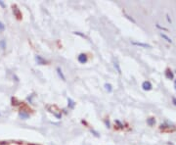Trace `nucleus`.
I'll return each mask as SVG.
<instances>
[{"instance_id": "dca6fc26", "label": "nucleus", "mask_w": 176, "mask_h": 145, "mask_svg": "<svg viewBox=\"0 0 176 145\" xmlns=\"http://www.w3.org/2000/svg\"><path fill=\"white\" fill-rule=\"evenodd\" d=\"M74 34H77V36H82V37H84V38H86V36H84V34H82V33H78V31H76V33H73Z\"/></svg>"}, {"instance_id": "ddd939ff", "label": "nucleus", "mask_w": 176, "mask_h": 145, "mask_svg": "<svg viewBox=\"0 0 176 145\" xmlns=\"http://www.w3.org/2000/svg\"><path fill=\"white\" fill-rule=\"evenodd\" d=\"M105 88L108 92H112V91H113V86H112V84H105Z\"/></svg>"}, {"instance_id": "0eeeda50", "label": "nucleus", "mask_w": 176, "mask_h": 145, "mask_svg": "<svg viewBox=\"0 0 176 145\" xmlns=\"http://www.w3.org/2000/svg\"><path fill=\"white\" fill-rule=\"evenodd\" d=\"M114 69H116V71H117V72H118L119 75H121V66H119L118 62L114 61Z\"/></svg>"}, {"instance_id": "6e6552de", "label": "nucleus", "mask_w": 176, "mask_h": 145, "mask_svg": "<svg viewBox=\"0 0 176 145\" xmlns=\"http://www.w3.org/2000/svg\"><path fill=\"white\" fill-rule=\"evenodd\" d=\"M165 77H166L168 79H173V77H174L173 72L170 71V70H166V72H165Z\"/></svg>"}, {"instance_id": "9b49d317", "label": "nucleus", "mask_w": 176, "mask_h": 145, "mask_svg": "<svg viewBox=\"0 0 176 145\" xmlns=\"http://www.w3.org/2000/svg\"><path fill=\"white\" fill-rule=\"evenodd\" d=\"M147 123H148L149 125H151L152 127V125H154L155 123H156V120H155L154 118H149V119L147 120Z\"/></svg>"}, {"instance_id": "423d86ee", "label": "nucleus", "mask_w": 176, "mask_h": 145, "mask_svg": "<svg viewBox=\"0 0 176 145\" xmlns=\"http://www.w3.org/2000/svg\"><path fill=\"white\" fill-rule=\"evenodd\" d=\"M19 116H20L21 119H23V120H26V119H28V118H29V114H28V113H26V112L22 111V112H20Z\"/></svg>"}, {"instance_id": "9d476101", "label": "nucleus", "mask_w": 176, "mask_h": 145, "mask_svg": "<svg viewBox=\"0 0 176 145\" xmlns=\"http://www.w3.org/2000/svg\"><path fill=\"white\" fill-rule=\"evenodd\" d=\"M68 102H69V108L73 109L74 106H76V102H74L73 99H71V98H68Z\"/></svg>"}, {"instance_id": "39448f33", "label": "nucleus", "mask_w": 176, "mask_h": 145, "mask_svg": "<svg viewBox=\"0 0 176 145\" xmlns=\"http://www.w3.org/2000/svg\"><path fill=\"white\" fill-rule=\"evenodd\" d=\"M56 71H57V74H58V76L61 77V79L62 80H64V82H66V77H65V75L63 74V72H62V70H61V68H58L56 69Z\"/></svg>"}, {"instance_id": "5701e85b", "label": "nucleus", "mask_w": 176, "mask_h": 145, "mask_svg": "<svg viewBox=\"0 0 176 145\" xmlns=\"http://www.w3.org/2000/svg\"><path fill=\"white\" fill-rule=\"evenodd\" d=\"M172 100H173V103H174V104H175V105H176V99H175V98H173V99H172Z\"/></svg>"}, {"instance_id": "b1692460", "label": "nucleus", "mask_w": 176, "mask_h": 145, "mask_svg": "<svg viewBox=\"0 0 176 145\" xmlns=\"http://www.w3.org/2000/svg\"><path fill=\"white\" fill-rule=\"evenodd\" d=\"M174 87H175V89H176V79H175V82H174Z\"/></svg>"}, {"instance_id": "f3484780", "label": "nucleus", "mask_w": 176, "mask_h": 145, "mask_svg": "<svg viewBox=\"0 0 176 145\" xmlns=\"http://www.w3.org/2000/svg\"><path fill=\"white\" fill-rule=\"evenodd\" d=\"M105 123H106V125H107V128H111V125H110V121H109V120H106V121H105Z\"/></svg>"}, {"instance_id": "1a4fd4ad", "label": "nucleus", "mask_w": 176, "mask_h": 145, "mask_svg": "<svg viewBox=\"0 0 176 145\" xmlns=\"http://www.w3.org/2000/svg\"><path fill=\"white\" fill-rule=\"evenodd\" d=\"M13 13H14V14L17 16L18 19H21V17H22V16H21V13H20V10H19L16 6L13 7Z\"/></svg>"}, {"instance_id": "7ed1b4c3", "label": "nucleus", "mask_w": 176, "mask_h": 145, "mask_svg": "<svg viewBox=\"0 0 176 145\" xmlns=\"http://www.w3.org/2000/svg\"><path fill=\"white\" fill-rule=\"evenodd\" d=\"M142 87L144 90H151L152 87H153V85L150 82H144L142 84Z\"/></svg>"}, {"instance_id": "6ab92c4d", "label": "nucleus", "mask_w": 176, "mask_h": 145, "mask_svg": "<svg viewBox=\"0 0 176 145\" xmlns=\"http://www.w3.org/2000/svg\"><path fill=\"white\" fill-rule=\"evenodd\" d=\"M157 28H158V29H164V31H167V29H166L162 28V26H159V24H157Z\"/></svg>"}, {"instance_id": "aec40b11", "label": "nucleus", "mask_w": 176, "mask_h": 145, "mask_svg": "<svg viewBox=\"0 0 176 145\" xmlns=\"http://www.w3.org/2000/svg\"><path fill=\"white\" fill-rule=\"evenodd\" d=\"M91 131H92L93 133H94V135H95V136H97V137H99V134H98L97 132H96V131H94V130H91Z\"/></svg>"}, {"instance_id": "f257e3e1", "label": "nucleus", "mask_w": 176, "mask_h": 145, "mask_svg": "<svg viewBox=\"0 0 176 145\" xmlns=\"http://www.w3.org/2000/svg\"><path fill=\"white\" fill-rule=\"evenodd\" d=\"M77 60H78L79 63H81V64H85V63H87V61H88V57H87V55H86V54H84V53H81V54H79V55H78V57H77Z\"/></svg>"}, {"instance_id": "2eb2a0df", "label": "nucleus", "mask_w": 176, "mask_h": 145, "mask_svg": "<svg viewBox=\"0 0 176 145\" xmlns=\"http://www.w3.org/2000/svg\"><path fill=\"white\" fill-rule=\"evenodd\" d=\"M0 46H1L2 49H4V48L6 47V44H5V41H4V40H1V41H0Z\"/></svg>"}, {"instance_id": "4be33fe9", "label": "nucleus", "mask_w": 176, "mask_h": 145, "mask_svg": "<svg viewBox=\"0 0 176 145\" xmlns=\"http://www.w3.org/2000/svg\"><path fill=\"white\" fill-rule=\"evenodd\" d=\"M166 17H167V21H168V22H169V23H171V20H170V19H169V16H168V15H167V16H166Z\"/></svg>"}, {"instance_id": "412c9836", "label": "nucleus", "mask_w": 176, "mask_h": 145, "mask_svg": "<svg viewBox=\"0 0 176 145\" xmlns=\"http://www.w3.org/2000/svg\"><path fill=\"white\" fill-rule=\"evenodd\" d=\"M0 5H1V6L3 7V8H4V7H6V5H5V4H4V3H3V2H2V1H0Z\"/></svg>"}, {"instance_id": "a211bd4d", "label": "nucleus", "mask_w": 176, "mask_h": 145, "mask_svg": "<svg viewBox=\"0 0 176 145\" xmlns=\"http://www.w3.org/2000/svg\"><path fill=\"white\" fill-rule=\"evenodd\" d=\"M4 29H5L4 25H3V24H2L1 22H0V31H4Z\"/></svg>"}, {"instance_id": "f03ea898", "label": "nucleus", "mask_w": 176, "mask_h": 145, "mask_svg": "<svg viewBox=\"0 0 176 145\" xmlns=\"http://www.w3.org/2000/svg\"><path fill=\"white\" fill-rule=\"evenodd\" d=\"M35 60L37 62V64H39V65H46V64H47V61L45 60L44 58H42L41 56H39V55L35 56Z\"/></svg>"}, {"instance_id": "20e7f679", "label": "nucleus", "mask_w": 176, "mask_h": 145, "mask_svg": "<svg viewBox=\"0 0 176 145\" xmlns=\"http://www.w3.org/2000/svg\"><path fill=\"white\" fill-rule=\"evenodd\" d=\"M133 45H137V46H141L144 48H151L152 46L150 44H147V43H142V42H136V41H132Z\"/></svg>"}, {"instance_id": "f8f14e48", "label": "nucleus", "mask_w": 176, "mask_h": 145, "mask_svg": "<svg viewBox=\"0 0 176 145\" xmlns=\"http://www.w3.org/2000/svg\"><path fill=\"white\" fill-rule=\"evenodd\" d=\"M161 36L162 37V38H164L165 40H166V41L167 42H169V43H171V42H172V40H171V38H169V37L168 36H166V34H164V33H161Z\"/></svg>"}, {"instance_id": "4468645a", "label": "nucleus", "mask_w": 176, "mask_h": 145, "mask_svg": "<svg viewBox=\"0 0 176 145\" xmlns=\"http://www.w3.org/2000/svg\"><path fill=\"white\" fill-rule=\"evenodd\" d=\"M123 15H124V16H125V17H126L127 19H128V20H129V21H131V22H132V23H134V24H136V21H135V20H134V19H133L132 17H130V16H129L128 14H126V13H125V12H123Z\"/></svg>"}]
</instances>
